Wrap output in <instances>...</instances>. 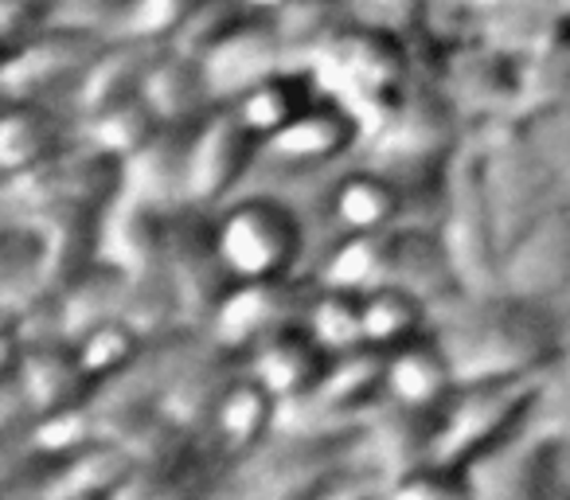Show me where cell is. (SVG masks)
<instances>
[{
    "label": "cell",
    "mask_w": 570,
    "mask_h": 500,
    "mask_svg": "<svg viewBox=\"0 0 570 500\" xmlns=\"http://www.w3.org/2000/svg\"><path fill=\"white\" fill-rule=\"evenodd\" d=\"M476 160H481V180L484 196H489L492 219H497L500 243H512L523 227L539 219L547 207H554L567 188H562L559 173L539 157L531 137L515 118L492 121L473 134Z\"/></svg>",
    "instance_id": "5b68a950"
},
{
    "label": "cell",
    "mask_w": 570,
    "mask_h": 500,
    "mask_svg": "<svg viewBox=\"0 0 570 500\" xmlns=\"http://www.w3.org/2000/svg\"><path fill=\"white\" fill-rule=\"evenodd\" d=\"M430 333L450 356L458 383L547 372L567 349L554 305L508 290H453L430 305Z\"/></svg>",
    "instance_id": "6da1fadb"
},
{
    "label": "cell",
    "mask_w": 570,
    "mask_h": 500,
    "mask_svg": "<svg viewBox=\"0 0 570 500\" xmlns=\"http://www.w3.org/2000/svg\"><path fill=\"white\" fill-rule=\"evenodd\" d=\"M168 274H173L176 297H180V321L204 329L230 286V274L215 246V212L191 204L173 207L168 215Z\"/></svg>",
    "instance_id": "8fae6325"
},
{
    "label": "cell",
    "mask_w": 570,
    "mask_h": 500,
    "mask_svg": "<svg viewBox=\"0 0 570 500\" xmlns=\"http://www.w3.org/2000/svg\"><path fill=\"white\" fill-rule=\"evenodd\" d=\"M82 126V141L95 145V149L110 153V157L126 160L129 153H137L153 134H157L165 121L157 118V110L149 106V98L137 90V95L121 98V102L106 106V110L79 118Z\"/></svg>",
    "instance_id": "4dcf8cb0"
},
{
    "label": "cell",
    "mask_w": 570,
    "mask_h": 500,
    "mask_svg": "<svg viewBox=\"0 0 570 500\" xmlns=\"http://www.w3.org/2000/svg\"><path fill=\"white\" fill-rule=\"evenodd\" d=\"M262 160V137L243 121L230 102H219L191 121L188 134V184L184 204L191 207H223L243 192L254 165Z\"/></svg>",
    "instance_id": "ba28073f"
},
{
    "label": "cell",
    "mask_w": 570,
    "mask_h": 500,
    "mask_svg": "<svg viewBox=\"0 0 570 500\" xmlns=\"http://www.w3.org/2000/svg\"><path fill=\"white\" fill-rule=\"evenodd\" d=\"M302 325L317 336V344L336 356V352H348L364 344V313H360V294L333 286H317L309 297V310H305Z\"/></svg>",
    "instance_id": "836d02e7"
},
{
    "label": "cell",
    "mask_w": 570,
    "mask_h": 500,
    "mask_svg": "<svg viewBox=\"0 0 570 500\" xmlns=\"http://www.w3.org/2000/svg\"><path fill=\"white\" fill-rule=\"evenodd\" d=\"M445 251H450L453 274L461 290H497L500 286V243L497 219H492L489 196H484L481 160H476V141L465 137L461 149L445 165V199L442 219H438Z\"/></svg>",
    "instance_id": "52a82bcc"
},
{
    "label": "cell",
    "mask_w": 570,
    "mask_h": 500,
    "mask_svg": "<svg viewBox=\"0 0 570 500\" xmlns=\"http://www.w3.org/2000/svg\"><path fill=\"white\" fill-rule=\"evenodd\" d=\"M82 4H90V12H95V24L106 32V24H110V20L118 17L126 0H82Z\"/></svg>",
    "instance_id": "ab89813d"
},
{
    "label": "cell",
    "mask_w": 570,
    "mask_h": 500,
    "mask_svg": "<svg viewBox=\"0 0 570 500\" xmlns=\"http://www.w3.org/2000/svg\"><path fill=\"white\" fill-rule=\"evenodd\" d=\"M570 98V12H562L543 40L520 59V106L515 118Z\"/></svg>",
    "instance_id": "83f0119b"
},
{
    "label": "cell",
    "mask_w": 570,
    "mask_h": 500,
    "mask_svg": "<svg viewBox=\"0 0 570 500\" xmlns=\"http://www.w3.org/2000/svg\"><path fill=\"white\" fill-rule=\"evenodd\" d=\"M328 352L317 344V336L297 321V325H285L277 333H269L266 341H258L243 356V367L262 383L266 391H274L277 403H297L321 383L328 367Z\"/></svg>",
    "instance_id": "ac0fdd59"
},
{
    "label": "cell",
    "mask_w": 570,
    "mask_h": 500,
    "mask_svg": "<svg viewBox=\"0 0 570 500\" xmlns=\"http://www.w3.org/2000/svg\"><path fill=\"white\" fill-rule=\"evenodd\" d=\"M515 121H520L523 134L531 137L539 157L559 173L562 188H567V196H570V98L539 106V110H531V114H520Z\"/></svg>",
    "instance_id": "d590c367"
},
{
    "label": "cell",
    "mask_w": 570,
    "mask_h": 500,
    "mask_svg": "<svg viewBox=\"0 0 570 500\" xmlns=\"http://www.w3.org/2000/svg\"><path fill=\"white\" fill-rule=\"evenodd\" d=\"M328 215H333L341 235H348V231H395L399 215H403V180L380 165L348 168L344 176H336Z\"/></svg>",
    "instance_id": "7402d4cb"
},
{
    "label": "cell",
    "mask_w": 570,
    "mask_h": 500,
    "mask_svg": "<svg viewBox=\"0 0 570 500\" xmlns=\"http://www.w3.org/2000/svg\"><path fill=\"white\" fill-rule=\"evenodd\" d=\"M356 20L395 28V32H419L434 20V0H348Z\"/></svg>",
    "instance_id": "8d00e7d4"
},
{
    "label": "cell",
    "mask_w": 570,
    "mask_h": 500,
    "mask_svg": "<svg viewBox=\"0 0 570 500\" xmlns=\"http://www.w3.org/2000/svg\"><path fill=\"white\" fill-rule=\"evenodd\" d=\"M67 149L63 118L43 98H4V126H0V165L4 176L43 165Z\"/></svg>",
    "instance_id": "484cf974"
},
{
    "label": "cell",
    "mask_w": 570,
    "mask_h": 500,
    "mask_svg": "<svg viewBox=\"0 0 570 500\" xmlns=\"http://www.w3.org/2000/svg\"><path fill=\"white\" fill-rule=\"evenodd\" d=\"M285 4H289V0H243V9L250 12V17H266V20H274Z\"/></svg>",
    "instance_id": "60d3db41"
},
{
    "label": "cell",
    "mask_w": 570,
    "mask_h": 500,
    "mask_svg": "<svg viewBox=\"0 0 570 500\" xmlns=\"http://www.w3.org/2000/svg\"><path fill=\"white\" fill-rule=\"evenodd\" d=\"M317 282H302L297 274L289 278H266V282H230L227 294L207 317L204 333L219 349L246 356L258 341L285 325H297L309 310V297Z\"/></svg>",
    "instance_id": "9c48e42d"
},
{
    "label": "cell",
    "mask_w": 570,
    "mask_h": 500,
    "mask_svg": "<svg viewBox=\"0 0 570 500\" xmlns=\"http://www.w3.org/2000/svg\"><path fill=\"white\" fill-rule=\"evenodd\" d=\"M442 4H450L453 17L461 20V17H473V12H489V9H500V4H512V0H442Z\"/></svg>",
    "instance_id": "f35d334b"
},
{
    "label": "cell",
    "mask_w": 570,
    "mask_h": 500,
    "mask_svg": "<svg viewBox=\"0 0 570 500\" xmlns=\"http://www.w3.org/2000/svg\"><path fill=\"white\" fill-rule=\"evenodd\" d=\"M40 458V453H36ZM43 481L36 484L40 497H121L137 458L114 438H95L67 458H43Z\"/></svg>",
    "instance_id": "44dd1931"
},
{
    "label": "cell",
    "mask_w": 570,
    "mask_h": 500,
    "mask_svg": "<svg viewBox=\"0 0 570 500\" xmlns=\"http://www.w3.org/2000/svg\"><path fill=\"white\" fill-rule=\"evenodd\" d=\"M191 126H160L137 153L121 160V196L153 207H184Z\"/></svg>",
    "instance_id": "d6986e66"
},
{
    "label": "cell",
    "mask_w": 570,
    "mask_h": 500,
    "mask_svg": "<svg viewBox=\"0 0 570 500\" xmlns=\"http://www.w3.org/2000/svg\"><path fill=\"white\" fill-rule=\"evenodd\" d=\"M500 290L554 305L570 294V196L547 207L500 255Z\"/></svg>",
    "instance_id": "4fadbf2b"
},
{
    "label": "cell",
    "mask_w": 570,
    "mask_h": 500,
    "mask_svg": "<svg viewBox=\"0 0 570 500\" xmlns=\"http://www.w3.org/2000/svg\"><path fill=\"white\" fill-rule=\"evenodd\" d=\"M215 246L230 282L289 278L305 255V219L274 192H238L215 207Z\"/></svg>",
    "instance_id": "277c9868"
},
{
    "label": "cell",
    "mask_w": 570,
    "mask_h": 500,
    "mask_svg": "<svg viewBox=\"0 0 570 500\" xmlns=\"http://www.w3.org/2000/svg\"><path fill=\"white\" fill-rule=\"evenodd\" d=\"M352 17L348 0H289L274 17V28L282 32V43L294 63H305L317 48H325Z\"/></svg>",
    "instance_id": "1f68e13d"
},
{
    "label": "cell",
    "mask_w": 570,
    "mask_h": 500,
    "mask_svg": "<svg viewBox=\"0 0 570 500\" xmlns=\"http://www.w3.org/2000/svg\"><path fill=\"white\" fill-rule=\"evenodd\" d=\"M282 422V403L274 391H266L246 367L230 375L223 388L219 403H215L212 419H207V445L219 453L223 461H243L266 442Z\"/></svg>",
    "instance_id": "e0dca14e"
},
{
    "label": "cell",
    "mask_w": 570,
    "mask_h": 500,
    "mask_svg": "<svg viewBox=\"0 0 570 500\" xmlns=\"http://www.w3.org/2000/svg\"><path fill=\"white\" fill-rule=\"evenodd\" d=\"M387 238L391 231H348L325 251L317 266V286L367 294L387 282Z\"/></svg>",
    "instance_id": "f1b7e54d"
},
{
    "label": "cell",
    "mask_w": 570,
    "mask_h": 500,
    "mask_svg": "<svg viewBox=\"0 0 570 500\" xmlns=\"http://www.w3.org/2000/svg\"><path fill=\"white\" fill-rule=\"evenodd\" d=\"M387 282L406 286L419 294L426 305H438L461 290L458 274H453L450 251H445L442 235L430 227H395L387 238Z\"/></svg>",
    "instance_id": "cb8c5ba5"
},
{
    "label": "cell",
    "mask_w": 570,
    "mask_h": 500,
    "mask_svg": "<svg viewBox=\"0 0 570 500\" xmlns=\"http://www.w3.org/2000/svg\"><path fill=\"white\" fill-rule=\"evenodd\" d=\"M141 95L149 98V106L157 110V118L165 126H191V121H199L215 106L199 56L173 48V43H160L157 48L149 71H145Z\"/></svg>",
    "instance_id": "603a6c76"
},
{
    "label": "cell",
    "mask_w": 570,
    "mask_h": 500,
    "mask_svg": "<svg viewBox=\"0 0 570 500\" xmlns=\"http://www.w3.org/2000/svg\"><path fill=\"white\" fill-rule=\"evenodd\" d=\"M321 95H325V90H321L313 67L289 63V67H282V71L266 75L262 82H254V87L246 90L243 98H235L230 106H235V110L243 114L246 126L266 141V137H274L277 129L289 126L302 110H309Z\"/></svg>",
    "instance_id": "4316f807"
},
{
    "label": "cell",
    "mask_w": 570,
    "mask_h": 500,
    "mask_svg": "<svg viewBox=\"0 0 570 500\" xmlns=\"http://www.w3.org/2000/svg\"><path fill=\"white\" fill-rule=\"evenodd\" d=\"M383 380H387V399L411 406H442L458 391V372L430 329L399 349H387Z\"/></svg>",
    "instance_id": "d4e9b609"
},
{
    "label": "cell",
    "mask_w": 570,
    "mask_h": 500,
    "mask_svg": "<svg viewBox=\"0 0 570 500\" xmlns=\"http://www.w3.org/2000/svg\"><path fill=\"white\" fill-rule=\"evenodd\" d=\"M539 419L570 442V341L547 372L543 395H539Z\"/></svg>",
    "instance_id": "74e56055"
},
{
    "label": "cell",
    "mask_w": 570,
    "mask_h": 500,
    "mask_svg": "<svg viewBox=\"0 0 570 500\" xmlns=\"http://www.w3.org/2000/svg\"><path fill=\"white\" fill-rule=\"evenodd\" d=\"M305 67H313L325 95L341 98L356 114L367 137L414 75V40L395 28L348 20L325 48L305 59Z\"/></svg>",
    "instance_id": "7a4b0ae2"
},
{
    "label": "cell",
    "mask_w": 570,
    "mask_h": 500,
    "mask_svg": "<svg viewBox=\"0 0 570 500\" xmlns=\"http://www.w3.org/2000/svg\"><path fill=\"white\" fill-rule=\"evenodd\" d=\"M364 149V126L360 118L333 95H321L309 110H302L285 129L262 141V165L277 173L309 176L336 165L348 153Z\"/></svg>",
    "instance_id": "5bb4252c"
},
{
    "label": "cell",
    "mask_w": 570,
    "mask_h": 500,
    "mask_svg": "<svg viewBox=\"0 0 570 500\" xmlns=\"http://www.w3.org/2000/svg\"><path fill=\"white\" fill-rule=\"evenodd\" d=\"M145 341H149V333H141L134 321L118 313V317H106V321H98V325H90L87 333L75 336L71 344H75V352H79L87 375L102 388L106 380H114V375L141 352Z\"/></svg>",
    "instance_id": "d6a6232c"
},
{
    "label": "cell",
    "mask_w": 570,
    "mask_h": 500,
    "mask_svg": "<svg viewBox=\"0 0 570 500\" xmlns=\"http://www.w3.org/2000/svg\"><path fill=\"white\" fill-rule=\"evenodd\" d=\"M160 43L149 40H126V36H106L98 56L87 63V71L79 75V82L71 87V110L75 121L90 118V114L106 110V106L121 102V98L137 95L149 71L153 56Z\"/></svg>",
    "instance_id": "ffe728a7"
},
{
    "label": "cell",
    "mask_w": 570,
    "mask_h": 500,
    "mask_svg": "<svg viewBox=\"0 0 570 500\" xmlns=\"http://www.w3.org/2000/svg\"><path fill=\"white\" fill-rule=\"evenodd\" d=\"M289 51L282 43V32L274 28V20L266 17H250L227 28L215 43H207L199 51V67H204L207 90H212V102H235L243 98L254 82H262L266 75L289 67Z\"/></svg>",
    "instance_id": "9a60e30c"
},
{
    "label": "cell",
    "mask_w": 570,
    "mask_h": 500,
    "mask_svg": "<svg viewBox=\"0 0 570 500\" xmlns=\"http://www.w3.org/2000/svg\"><path fill=\"white\" fill-rule=\"evenodd\" d=\"M106 32L95 24H71L56 17L32 36L9 43V59H4V98H43L56 90L59 82H79L87 63L98 56Z\"/></svg>",
    "instance_id": "30bf717a"
},
{
    "label": "cell",
    "mask_w": 570,
    "mask_h": 500,
    "mask_svg": "<svg viewBox=\"0 0 570 500\" xmlns=\"http://www.w3.org/2000/svg\"><path fill=\"white\" fill-rule=\"evenodd\" d=\"M196 9L199 0H126L118 17L106 24V36L168 43Z\"/></svg>",
    "instance_id": "e575fe53"
},
{
    "label": "cell",
    "mask_w": 570,
    "mask_h": 500,
    "mask_svg": "<svg viewBox=\"0 0 570 500\" xmlns=\"http://www.w3.org/2000/svg\"><path fill=\"white\" fill-rule=\"evenodd\" d=\"M438 419H442V406H411V403H395V399H383L360 422V461L372 473L383 477V489L399 473L434 458Z\"/></svg>",
    "instance_id": "2e32d148"
},
{
    "label": "cell",
    "mask_w": 570,
    "mask_h": 500,
    "mask_svg": "<svg viewBox=\"0 0 570 500\" xmlns=\"http://www.w3.org/2000/svg\"><path fill=\"white\" fill-rule=\"evenodd\" d=\"M559 9H562V12H570V0H559Z\"/></svg>",
    "instance_id": "b9f144b4"
},
{
    "label": "cell",
    "mask_w": 570,
    "mask_h": 500,
    "mask_svg": "<svg viewBox=\"0 0 570 500\" xmlns=\"http://www.w3.org/2000/svg\"><path fill=\"white\" fill-rule=\"evenodd\" d=\"M465 141V121L445 98L442 82L430 67L414 59V75L395 95L375 129L364 137L372 149V165L387 168L391 176L438 173Z\"/></svg>",
    "instance_id": "3957f363"
},
{
    "label": "cell",
    "mask_w": 570,
    "mask_h": 500,
    "mask_svg": "<svg viewBox=\"0 0 570 500\" xmlns=\"http://www.w3.org/2000/svg\"><path fill=\"white\" fill-rule=\"evenodd\" d=\"M360 313H364V344L383 352L399 349L430 329V305L395 282H383V286L360 294Z\"/></svg>",
    "instance_id": "f546056e"
},
{
    "label": "cell",
    "mask_w": 570,
    "mask_h": 500,
    "mask_svg": "<svg viewBox=\"0 0 570 500\" xmlns=\"http://www.w3.org/2000/svg\"><path fill=\"white\" fill-rule=\"evenodd\" d=\"M567 438L539 419V406L515 434L497 442L489 453L469 461L465 473L473 497H543L554 492V469Z\"/></svg>",
    "instance_id": "7c38bea8"
},
{
    "label": "cell",
    "mask_w": 570,
    "mask_h": 500,
    "mask_svg": "<svg viewBox=\"0 0 570 500\" xmlns=\"http://www.w3.org/2000/svg\"><path fill=\"white\" fill-rule=\"evenodd\" d=\"M547 372L458 383V391L442 403L434 458L465 469L469 461H476L508 434H515L535 414Z\"/></svg>",
    "instance_id": "8992f818"
}]
</instances>
